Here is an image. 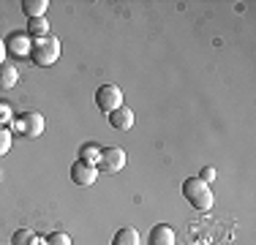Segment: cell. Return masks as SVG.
<instances>
[{
    "mask_svg": "<svg viewBox=\"0 0 256 245\" xmlns=\"http://www.w3.org/2000/svg\"><path fill=\"white\" fill-rule=\"evenodd\" d=\"M182 196H186L188 204H194L196 210H210L212 207V191L207 182H202L199 177H188L182 182Z\"/></svg>",
    "mask_w": 256,
    "mask_h": 245,
    "instance_id": "cell-1",
    "label": "cell"
},
{
    "mask_svg": "<svg viewBox=\"0 0 256 245\" xmlns=\"http://www.w3.org/2000/svg\"><path fill=\"white\" fill-rule=\"evenodd\" d=\"M30 58H33V63L38 66V68H46V66H54L60 58V41L54 38V36H44V38H38L30 49Z\"/></svg>",
    "mask_w": 256,
    "mask_h": 245,
    "instance_id": "cell-2",
    "label": "cell"
},
{
    "mask_svg": "<svg viewBox=\"0 0 256 245\" xmlns=\"http://www.w3.org/2000/svg\"><path fill=\"white\" fill-rule=\"evenodd\" d=\"M14 131L16 134H22V136H28V139H38L41 134H44V128H46V120H44V114H38V112H22V114H14Z\"/></svg>",
    "mask_w": 256,
    "mask_h": 245,
    "instance_id": "cell-3",
    "label": "cell"
},
{
    "mask_svg": "<svg viewBox=\"0 0 256 245\" xmlns=\"http://www.w3.org/2000/svg\"><path fill=\"white\" fill-rule=\"evenodd\" d=\"M96 106H98L104 114L120 109L123 106V90H120L118 84H101V88L96 90Z\"/></svg>",
    "mask_w": 256,
    "mask_h": 245,
    "instance_id": "cell-4",
    "label": "cell"
},
{
    "mask_svg": "<svg viewBox=\"0 0 256 245\" xmlns=\"http://www.w3.org/2000/svg\"><path fill=\"white\" fill-rule=\"evenodd\" d=\"M126 166V150L123 147H101V158L96 164V169L104 174H118Z\"/></svg>",
    "mask_w": 256,
    "mask_h": 245,
    "instance_id": "cell-5",
    "label": "cell"
},
{
    "mask_svg": "<svg viewBox=\"0 0 256 245\" xmlns=\"http://www.w3.org/2000/svg\"><path fill=\"white\" fill-rule=\"evenodd\" d=\"M6 44V52H11L14 58H28L30 49H33V41H30V36L25 30H14V33H8L3 38Z\"/></svg>",
    "mask_w": 256,
    "mask_h": 245,
    "instance_id": "cell-6",
    "label": "cell"
},
{
    "mask_svg": "<svg viewBox=\"0 0 256 245\" xmlns=\"http://www.w3.org/2000/svg\"><path fill=\"white\" fill-rule=\"evenodd\" d=\"M71 180H74L76 186H93V182L98 180V169H96L93 164L76 161L74 166H71Z\"/></svg>",
    "mask_w": 256,
    "mask_h": 245,
    "instance_id": "cell-7",
    "label": "cell"
},
{
    "mask_svg": "<svg viewBox=\"0 0 256 245\" xmlns=\"http://www.w3.org/2000/svg\"><path fill=\"white\" fill-rule=\"evenodd\" d=\"M106 118H109V126L118 128V131H131V126H134L131 106H120V109H114V112H109Z\"/></svg>",
    "mask_w": 256,
    "mask_h": 245,
    "instance_id": "cell-8",
    "label": "cell"
},
{
    "mask_svg": "<svg viewBox=\"0 0 256 245\" xmlns=\"http://www.w3.org/2000/svg\"><path fill=\"white\" fill-rule=\"evenodd\" d=\"M150 245H174V229L169 224H156L150 229Z\"/></svg>",
    "mask_w": 256,
    "mask_h": 245,
    "instance_id": "cell-9",
    "label": "cell"
},
{
    "mask_svg": "<svg viewBox=\"0 0 256 245\" xmlns=\"http://www.w3.org/2000/svg\"><path fill=\"white\" fill-rule=\"evenodd\" d=\"M16 82H20V71H16V66H11V63L0 66V90H11Z\"/></svg>",
    "mask_w": 256,
    "mask_h": 245,
    "instance_id": "cell-10",
    "label": "cell"
},
{
    "mask_svg": "<svg viewBox=\"0 0 256 245\" xmlns=\"http://www.w3.org/2000/svg\"><path fill=\"white\" fill-rule=\"evenodd\" d=\"M112 245H139V232L134 226H123V229L114 232Z\"/></svg>",
    "mask_w": 256,
    "mask_h": 245,
    "instance_id": "cell-11",
    "label": "cell"
},
{
    "mask_svg": "<svg viewBox=\"0 0 256 245\" xmlns=\"http://www.w3.org/2000/svg\"><path fill=\"white\" fill-rule=\"evenodd\" d=\"M46 8H50V0H22V11L28 14V20L44 16Z\"/></svg>",
    "mask_w": 256,
    "mask_h": 245,
    "instance_id": "cell-12",
    "label": "cell"
},
{
    "mask_svg": "<svg viewBox=\"0 0 256 245\" xmlns=\"http://www.w3.org/2000/svg\"><path fill=\"white\" fill-rule=\"evenodd\" d=\"M28 36H36V38H44V36H50V22H46V16L28 20Z\"/></svg>",
    "mask_w": 256,
    "mask_h": 245,
    "instance_id": "cell-13",
    "label": "cell"
},
{
    "mask_svg": "<svg viewBox=\"0 0 256 245\" xmlns=\"http://www.w3.org/2000/svg\"><path fill=\"white\" fill-rule=\"evenodd\" d=\"M98 158H101V147L98 144H93V142H88V144H82L79 147V161H84V164H98Z\"/></svg>",
    "mask_w": 256,
    "mask_h": 245,
    "instance_id": "cell-14",
    "label": "cell"
},
{
    "mask_svg": "<svg viewBox=\"0 0 256 245\" xmlns=\"http://www.w3.org/2000/svg\"><path fill=\"white\" fill-rule=\"evenodd\" d=\"M36 240V232L33 229H16L14 237H11V245H30Z\"/></svg>",
    "mask_w": 256,
    "mask_h": 245,
    "instance_id": "cell-15",
    "label": "cell"
},
{
    "mask_svg": "<svg viewBox=\"0 0 256 245\" xmlns=\"http://www.w3.org/2000/svg\"><path fill=\"white\" fill-rule=\"evenodd\" d=\"M11 144H14V136H11V131H8V128H0V158L8 156Z\"/></svg>",
    "mask_w": 256,
    "mask_h": 245,
    "instance_id": "cell-16",
    "label": "cell"
},
{
    "mask_svg": "<svg viewBox=\"0 0 256 245\" xmlns=\"http://www.w3.org/2000/svg\"><path fill=\"white\" fill-rule=\"evenodd\" d=\"M14 120V112H11V104L0 98V128H8V122Z\"/></svg>",
    "mask_w": 256,
    "mask_h": 245,
    "instance_id": "cell-17",
    "label": "cell"
},
{
    "mask_svg": "<svg viewBox=\"0 0 256 245\" xmlns=\"http://www.w3.org/2000/svg\"><path fill=\"white\" fill-rule=\"evenodd\" d=\"M46 245H71V237L66 234V232H52V234L46 237Z\"/></svg>",
    "mask_w": 256,
    "mask_h": 245,
    "instance_id": "cell-18",
    "label": "cell"
},
{
    "mask_svg": "<svg viewBox=\"0 0 256 245\" xmlns=\"http://www.w3.org/2000/svg\"><path fill=\"white\" fill-rule=\"evenodd\" d=\"M216 177H218V172L212 169V166H204L202 172H199V180H202V182H207V186H210V182L216 180Z\"/></svg>",
    "mask_w": 256,
    "mask_h": 245,
    "instance_id": "cell-19",
    "label": "cell"
},
{
    "mask_svg": "<svg viewBox=\"0 0 256 245\" xmlns=\"http://www.w3.org/2000/svg\"><path fill=\"white\" fill-rule=\"evenodd\" d=\"M6 54H8V52H6V44H3V38H0V66L6 63Z\"/></svg>",
    "mask_w": 256,
    "mask_h": 245,
    "instance_id": "cell-20",
    "label": "cell"
},
{
    "mask_svg": "<svg viewBox=\"0 0 256 245\" xmlns=\"http://www.w3.org/2000/svg\"><path fill=\"white\" fill-rule=\"evenodd\" d=\"M30 245H46V240H41V237H36V240L30 242Z\"/></svg>",
    "mask_w": 256,
    "mask_h": 245,
    "instance_id": "cell-21",
    "label": "cell"
}]
</instances>
